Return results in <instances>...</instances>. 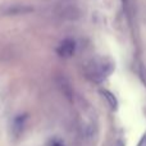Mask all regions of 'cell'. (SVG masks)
Here are the masks:
<instances>
[{"mask_svg": "<svg viewBox=\"0 0 146 146\" xmlns=\"http://www.w3.org/2000/svg\"><path fill=\"white\" fill-rule=\"evenodd\" d=\"M113 68L114 67L110 62L100 60V62H92V64L87 68V72L91 80L100 82V81H103L104 78H106L113 72Z\"/></svg>", "mask_w": 146, "mask_h": 146, "instance_id": "cell-1", "label": "cell"}, {"mask_svg": "<svg viewBox=\"0 0 146 146\" xmlns=\"http://www.w3.org/2000/svg\"><path fill=\"white\" fill-rule=\"evenodd\" d=\"M76 50V42L73 40H64L63 42L59 45L58 48V54L60 56H64V58H68V56L73 55Z\"/></svg>", "mask_w": 146, "mask_h": 146, "instance_id": "cell-2", "label": "cell"}, {"mask_svg": "<svg viewBox=\"0 0 146 146\" xmlns=\"http://www.w3.org/2000/svg\"><path fill=\"white\" fill-rule=\"evenodd\" d=\"M101 94H103V95L105 96L106 99H108V103L110 104L111 108H113V109H117L118 104H117V99H115V96H114L111 92H109V91H103Z\"/></svg>", "mask_w": 146, "mask_h": 146, "instance_id": "cell-3", "label": "cell"}, {"mask_svg": "<svg viewBox=\"0 0 146 146\" xmlns=\"http://www.w3.org/2000/svg\"><path fill=\"white\" fill-rule=\"evenodd\" d=\"M137 146H146V132L144 133V136L141 137V140H140V142Z\"/></svg>", "mask_w": 146, "mask_h": 146, "instance_id": "cell-4", "label": "cell"}]
</instances>
